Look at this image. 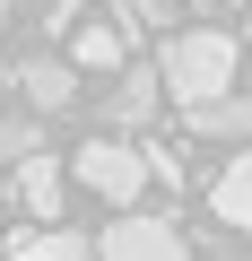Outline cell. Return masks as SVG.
<instances>
[{
    "mask_svg": "<svg viewBox=\"0 0 252 261\" xmlns=\"http://www.w3.org/2000/svg\"><path fill=\"white\" fill-rule=\"evenodd\" d=\"M243 9H252V0H243Z\"/></svg>",
    "mask_w": 252,
    "mask_h": 261,
    "instance_id": "14",
    "label": "cell"
},
{
    "mask_svg": "<svg viewBox=\"0 0 252 261\" xmlns=\"http://www.w3.org/2000/svg\"><path fill=\"white\" fill-rule=\"evenodd\" d=\"M209 209H217V226H243L252 235V140L226 157V174L209 183Z\"/></svg>",
    "mask_w": 252,
    "mask_h": 261,
    "instance_id": "7",
    "label": "cell"
},
{
    "mask_svg": "<svg viewBox=\"0 0 252 261\" xmlns=\"http://www.w3.org/2000/svg\"><path fill=\"white\" fill-rule=\"evenodd\" d=\"M96 252H104V261H200V252L174 235V218H131V209L104 226V244H96Z\"/></svg>",
    "mask_w": 252,
    "mask_h": 261,
    "instance_id": "3",
    "label": "cell"
},
{
    "mask_svg": "<svg viewBox=\"0 0 252 261\" xmlns=\"http://www.w3.org/2000/svg\"><path fill=\"white\" fill-rule=\"evenodd\" d=\"M157 105H165L157 70H148V61H122L113 87H104V130H139V122H157Z\"/></svg>",
    "mask_w": 252,
    "mask_h": 261,
    "instance_id": "4",
    "label": "cell"
},
{
    "mask_svg": "<svg viewBox=\"0 0 252 261\" xmlns=\"http://www.w3.org/2000/svg\"><path fill=\"white\" fill-rule=\"evenodd\" d=\"M0 35H9V0H0Z\"/></svg>",
    "mask_w": 252,
    "mask_h": 261,
    "instance_id": "13",
    "label": "cell"
},
{
    "mask_svg": "<svg viewBox=\"0 0 252 261\" xmlns=\"http://www.w3.org/2000/svg\"><path fill=\"white\" fill-rule=\"evenodd\" d=\"M44 148V113H0V157H26Z\"/></svg>",
    "mask_w": 252,
    "mask_h": 261,
    "instance_id": "11",
    "label": "cell"
},
{
    "mask_svg": "<svg viewBox=\"0 0 252 261\" xmlns=\"http://www.w3.org/2000/svg\"><path fill=\"white\" fill-rule=\"evenodd\" d=\"M9 261H96V252H87V235H70V226L52 218V226H26V235H9Z\"/></svg>",
    "mask_w": 252,
    "mask_h": 261,
    "instance_id": "10",
    "label": "cell"
},
{
    "mask_svg": "<svg viewBox=\"0 0 252 261\" xmlns=\"http://www.w3.org/2000/svg\"><path fill=\"white\" fill-rule=\"evenodd\" d=\"M18 209H26L35 226L61 218V157H52V148H26V157H18Z\"/></svg>",
    "mask_w": 252,
    "mask_h": 261,
    "instance_id": "6",
    "label": "cell"
},
{
    "mask_svg": "<svg viewBox=\"0 0 252 261\" xmlns=\"http://www.w3.org/2000/svg\"><path fill=\"white\" fill-rule=\"evenodd\" d=\"M122 27L131 35H174V0H122Z\"/></svg>",
    "mask_w": 252,
    "mask_h": 261,
    "instance_id": "12",
    "label": "cell"
},
{
    "mask_svg": "<svg viewBox=\"0 0 252 261\" xmlns=\"http://www.w3.org/2000/svg\"><path fill=\"white\" fill-rule=\"evenodd\" d=\"M183 122L200 130V140H235V148H243V140H252V96L226 87V96H209V105H183Z\"/></svg>",
    "mask_w": 252,
    "mask_h": 261,
    "instance_id": "8",
    "label": "cell"
},
{
    "mask_svg": "<svg viewBox=\"0 0 252 261\" xmlns=\"http://www.w3.org/2000/svg\"><path fill=\"white\" fill-rule=\"evenodd\" d=\"M70 174L96 192V200H113V209H131L139 192H148V157L122 140V130H104V140H87L78 157H70Z\"/></svg>",
    "mask_w": 252,
    "mask_h": 261,
    "instance_id": "2",
    "label": "cell"
},
{
    "mask_svg": "<svg viewBox=\"0 0 252 261\" xmlns=\"http://www.w3.org/2000/svg\"><path fill=\"white\" fill-rule=\"evenodd\" d=\"M131 61V27H113V18H87L78 44H70V70H122Z\"/></svg>",
    "mask_w": 252,
    "mask_h": 261,
    "instance_id": "9",
    "label": "cell"
},
{
    "mask_svg": "<svg viewBox=\"0 0 252 261\" xmlns=\"http://www.w3.org/2000/svg\"><path fill=\"white\" fill-rule=\"evenodd\" d=\"M235 35H217V27H191V35H165V53H157V87L165 96H183V105H209V96H226L235 87Z\"/></svg>",
    "mask_w": 252,
    "mask_h": 261,
    "instance_id": "1",
    "label": "cell"
},
{
    "mask_svg": "<svg viewBox=\"0 0 252 261\" xmlns=\"http://www.w3.org/2000/svg\"><path fill=\"white\" fill-rule=\"evenodd\" d=\"M9 87H18L35 113H70V105H78V70H70V61H52V53L18 61V79H9Z\"/></svg>",
    "mask_w": 252,
    "mask_h": 261,
    "instance_id": "5",
    "label": "cell"
}]
</instances>
